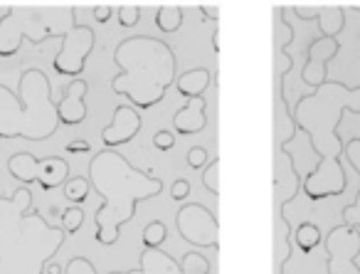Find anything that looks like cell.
I'll return each mask as SVG.
<instances>
[{
  "label": "cell",
  "mask_w": 360,
  "mask_h": 274,
  "mask_svg": "<svg viewBox=\"0 0 360 274\" xmlns=\"http://www.w3.org/2000/svg\"><path fill=\"white\" fill-rule=\"evenodd\" d=\"M141 239H143V249H160L165 239H168V228H165L163 220H153V223H148L143 228Z\"/></svg>",
  "instance_id": "cell-20"
},
{
  "label": "cell",
  "mask_w": 360,
  "mask_h": 274,
  "mask_svg": "<svg viewBox=\"0 0 360 274\" xmlns=\"http://www.w3.org/2000/svg\"><path fill=\"white\" fill-rule=\"evenodd\" d=\"M8 173L20 183H37L45 193L57 190L70 180V163L62 156L37 158L30 151H18L8 158Z\"/></svg>",
  "instance_id": "cell-7"
},
{
  "label": "cell",
  "mask_w": 360,
  "mask_h": 274,
  "mask_svg": "<svg viewBox=\"0 0 360 274\" xmlns=\"http://www.w3.org/2000/svg\"><path fill=\"white\" fill-rule=\"evenodd\" d=\"M321 8H323V3H294V6H291V11H294V15L299 18V20L311 23V20H316V18H319Z\"/></svg>",
  "instance_id": "cell-26"
},
{
  "label": "cell",
  "mask_w": 360,
  "mask_h": 274,
  "mask_svg": "<svg viewBox=\"0 0 360 274\" xmlns=\"http://www.w3.org/2000/svg\"><path fill=\"white\" fill-rule=\"evenodd\" d=\"M114 65L119 67V75L111 80V92L126 96L139 111L160 104L178 77L173 47L153 35H131L121 40L114 50Z\"/></svg>",
  "instance_id": "cell-4"
},
{
  "label": "cell",
  "mask_w": 360,
  "mask_h": 274,
  "mask_svg": "<svg viewBox=\"0 0 360 274\" xmlns=\"http://www.w3.org/2000/svg\"><path fill=\"white\" fill-rule=\"evenodd\" d=\"M67 154H91V144L84 139H77V141H70V144L65 146Z\"/></svg>",
  "instance_id": "cell-32"
},
{
  "label": "cell",
  "mask_w": 360,
  "mask_h": 274,
  "mask_svg": "<svg viewBox=\"0 0 360 274\" xmlns=\"http://www.w3.org/2000/svg\"><path fill=\"white\" fill-rule=\"evenodd\" d=\"M183 20H186L183 8L175 6V3H165V6H160L158 11H155V27H158L163 35L178 32L180 27H183Z\"/></svg>",
  "instance_id": "cell-19"
},
{
  "label": "cell",
  "mask_w": 360,
  "mask_h": 274,
  "mask_svg": "<svg viewBox=\"0 0 360 274\" xmlns=\"http://www.w3.org/2000/svg\"><path fill=\"white\" fill-rule=\"evenodd\" d=\"M210 82H212V72L205 70V67H195V70H188L175 77V89H178L180 96L193 99V96L205 94Z\"/></svg>",
  "instance_id": "cell-16"
},
{
  "label": "cell",
  "mask_w": 360,
  "mask_h": 274,
  "mask_svg": "<svg viewBox=\"0 0 360 274\" xmlns=\"http://www.w3.org/2000/svg\"><path fill=\"white\" fill-rule=\"evenodd\" d=\"M62 190H65V198L72 200V203H84L86 198H89L91 193V185L86 178H82V175H75V178H70L65 185H62Z\"/></svg>",
  "instance_id": "cell-21"
},
{
  "label": "cell",
  "mask_w": 360,
  "mask_h": 274,
  "mask_svg": "<svg viewBox=\"0 0 360 274\" xmlns=\"http://www.w3.org/2000/svg\"><path fill=\"white\" fill-rule=\"evenodd\" d=\"M191 190H193L191 188V180H188V178H178L173 185H170V198L180 203V200H186L188 195H191Z\"/></svg>",
  "instance_id": "cell-31"
},
{
  "label": "cell",
  "mask_w": 360,
  "mask_h": 274,
  "mask_svg": "<svg viewBox=\"0 0 360 274\" xmlns=\"http://www.w3.org/2000/svg\"><path fill=\"white\" fill-rule=\"evenodd\" d=\"M139 267L146 274H210V259L200 252H186V257L178 262L163 249H143Z\"/></svg>",
  "instance_id": "cell-11"
},
{
  "label": "cell",
  "mask_w": 360,
  "mask_h": 274,
  "mask_svg": "<svg viewBox=\"0 0 360 274\" xmlns=\"http://www.w3.org/2000/svg\"><path fill=\"white\" fill-rule=\"evenodd\" d=\"M207 126V104L205 96H193L186 101L183 109L175 111L173 116V129L180 136H195Z\"/></svg>",
  "instance_id": "cell-15"
},
{
  "label": "cell",
  "mask_w": 360,
  "mask_h": 274,
  "mask_svg": "<svg viewBox=\"0 0 360 274\" xmlns=\"http://www.w3.org/2000/svg\"><path fill=\"white\" fill-rule=\"evenodd\" d=\"M343 156H345V161L350 163V168L360 175V139H358V136H353V139L345 141Z\"/></svg>",
  "instance_id": "cell-29"
},
{
  "label": "cell",
  "mask_w": 360,
  "mask_h": 274,
  "mask_svg": "<svg viewBox=\"0 0 360 274\" xmlns=\"http://www.w3.org/2000/svg\"><path fill=\"white\" fill-rule=\"evenodd\" d=\"M186 161H188V168L202 170L207 163H210V156H207V149H205V146H193V149L188 151Z\"/></svg>",
  "instance_id": "cell-28"
},
{
  "label": "cell",
  "mask_w": 360,
  "mask_h": 274,
  "mask_svg": "<svg viewBox=\"0 0 360 274\" xmlns=\"http://www.w3.org/2000/svg\"><path fill=\"white\" fill-rule=\"evenodd\" d=\"M47 274H65V267H60V264H55V262H50L47 264V269H45Z\"/></svg>",
  "instance_id": "cell-35"
},
{
  "label": "cell",
  "mask_w": 360,
  "mask_h": 274,
  "mask_svg": "<svg viewBox=\"0 0 360 274\" xmlns=\"http://www.w3.org/2000/svg\"><path fill=\"white\" fill-rule=\"evenodd\" d=\"M200 13H202V20H212V23H217L220 20V6H200Z\"/></svg>",
  "instance_id": "cell-34"
},
{
  "label": "cell",
  "mask_w": 360,
  "mask_h": 274,
  "mask_svg": "<svg viewBox=\"0 0 360 274\" xmlns=\"http://www.w3.org/2000/svg\"><path fill=\"white\" fill-rule=\"evenodd\" d=\"M175 228H178L183 242L193 244V247L220 249V220L202 203L183 205L175 213Z\"/></svg>",
  "instance_id": "cell-8"
},
{
  "label": "cell",
  "mask_w": 360,
  "mask_h": 274,
  "mask_svg": "<svg viewBox=\"0 0 360 274\" xmlns=\"http://www.w3.org/2000/svg\"><path fill=\"white\" fill-rule=\"evenodd\" d=\"M212 47H215V52H220V30L212 32Z\"/></svg>",
  "instance_id": "cell-36"
},
{
  "label": "cell",
  "mask_w": 360,
  "mask_h": 274,
  "mask_svg": "<svg viewBox=\"0 0 360 274\" xmlns=\"http://www.w3.org/2000/svg\"><path fill=\"white\" fill-rule=\"evenodd\" d=\"M153 146L165 154V151H170L175 146V134H173V131H168V129L155 131V134H153Z\"/></svg>",
  "instance_id": "cell-30"
},
{
  "label": "cell",
  "mask_w": 360,
  "mask_h": 274,
  "mask_svg": "<svg viewBox=\"0 0 360 274\" xmlns=\"http://www.w3.org/2000/svg\"><path fill=\"white\" fill-rule=\"evenodd\" d=\"M321 37H335L338 40L340 30L345 27V8L343 6H323L316 18Z\"/></svg>",
  "instance_id": "cell-17"
},
{
  "label": "cell",
  "mask_w": 360,
  "mask_h": 274,
  "mask_svg": "<svg viewBox=\"0 0 360 274\" xmlns=\"http://www.w3.org/2000/svg\"><path fill=\"white\" fill-rule=\"evenodd\" d=\"M291 242H294L304 254H311L321 242H323V232H321V228L316 223L304 220V223H299V228L294 230V235H291Z\"/></svg>",
  "instance_id": "cell-18"
},
{
  "label": "cell",
  "mask_w": 360,
  "mask_h": 274,
  "mask_svg": "<svg viewBox=\"0 0 360 274\" xmlns=\"http://www.w3.org/2000/svg\"><path fill=\"white\" fill-rule=\"evenodd\" d=\"M220 163L222 161L220 158H212L210 163L205 166V173H202V188L207 190L210 195H220Z\"/></svg>",
  "instance_id": "cell-23"
},
{
  "label": "cell",
  "mask_w": 360,
  "mask_h": 274,
  "mask_svg": "<svg viewBox=\"0 0 360 274\" xmlns=\"http://www.w3.org/2000/svg\"><path fill=\"white\" fill-rule=\"evenodd\" d=\"M77 8H8L0 18V57H15L22 42L42 45L77 25Z\"/></svg>",
  "instance_id": "cell-6"
},
{
  "label": "cell",
  "mask_w": 360,
  "mask_h": 274,
  "mask_svg": "<svg viewBox=\"0 0 360 274\" xmlns=\"http://www.w3.org/2000/svg\"><path fill=\"white\" fill-rule=\"evenodd\" d=\"M65 274H99V272H96V267L91 264V259L72 257L65 267ZM106 274H146V272L141 267H136V269H126V272H106Z\"/></svg>",
  "instance_id": "cell-22"
},
{
  "label": "cell",
  "mask_w": 360,
  "mask_h": 274,
  "mask_svg": "<svg viewBox=\"0 0 360 274\" xmlns=\"http://www.w3.org/2000/svg\"><path fill=\"white\" fill-rule=\"evenodd\" d=\"M111 13H114V8L111 6H94L91 8V15H94L96 23H109Z\"/></svg>",
  "instance_id": "cell-33"
},
{
  "label": "cell",
  "mask_w": 360,
  "mask_h": 274,
  "mask_svg": "<svg viewBox=\"0 0 360 274\" xmlns=\"http://www.w3.org/2000/svg\"><path fill=\"white\" fill-rule=\"evenodd\" d=\"M350 11H358L360 13V3H350Z\"/></svg>",
  "instance_id": "cell-37"
},
{
  "label": "cell",
  "mask_w": 360,
  "mask_h": 274,
  "mask_svg": "<svg viewBox=\"0 0 360 274\" xmlns=\"http://www.w3.org/2000/svg\"><path fill=\"white\" fill-rule=\"evenodd\" d=\"M86 180L101 198V205L94 213V237L104 247L119 242L121 228L134 220L139 203L163 193V180L155 178L153 170L136 168L114 149H101L91 156Z\"/></svg>",
  "instance_id": "cell-2"
},
{
  "label": "cell",
  "mask_w": 360,
  "mask_h": 274,
  "mask_svg": "<svg viewBox=\"0 0 360 274\" xmlns=\"http://www.w3.org/2000/svg\"><path fill=\"white\" fill-rule=\"evenodd\" d=\"M60 218H62V230H65L67 235H75V232H79V228L84 225V210H82L79 205H75V208L62 210Z\"/></svg>",
  "instance_id": "cell-24"
},
{
  "label": "cell",
  "mask_w": 360,
  "mask_h": 274,
  "mask_svg": "<svg viewBox=\"0 0 360 274\" xmlns=\"http://www.w3.org/2000/svg\"><path fill=\"white\" fill-rule=\"evenodd\" d=\"M86 92H89V85L82 77L72 80L65 87L62 99L57 101V119H60V124L77 126L86 119V114H89V109H86Z\"/></svg>",
  "instance_id": "cell-14"
},
{
  "label": "cell",
  "mask_w": 360,
  "mask_h": 274,
  "mask_svg": "<svg viewBox=\"0 0 360 274\" xmlns=\"http://www.w3.org/2000/svg\"><path fill=\"white\" fill-rule=\"evenodd\" d=\"M94 45H96L94 30H91L89 25H79V23H77V25L72 27L65 37H62L60 52H57L55 60H52L55 72L62 77H72V80H77V77L84 72L86 60H89Z\"/></svg>",
  "instance_id": "cell-10"
},
{
  "label": "cell",
  "mask_w": 360,
  "mask_h": 274,
  "mask_svg": "<svg viewBox=\"0 0 360 274\" xmlns=\"http://www.w3.org/2000/svg\"><path fill=\"white\" fill-rule=\"evenodd\" d=\"M340 42L335 37H316L306 47V62L301 67V82L311 89H319L328 82V65L338 57Z\"/></svg>",
  "instance_id": "cell-12"
},
{
  "label": "cell",
  "mask_w": 360,
  "mask_h": 274,
  "mask_svg": "<svg viewBox=\"0 0 360 274\" xmlns=\"http://www.w3.org/2000/svg\"><path fill=\"white\" fill-rule=\"evenodd\" d=\"M345 111L360 114V87H348L338 80H328L314 89V94H304L291 111L296 131H304L316 154V166L301 183V193L314 203L340 195L348 188V175L343 170L345 144L338 134Z\"/></svg>",
  "instance_id": "cell-1"
},
{
  "label": "cell",
  "mask_w": 360,
  "mask_h": 274,
  "mask_svg": "<svg viewBox=\"0 0 360 274\" xmlns=\"http://www.w3.org/2000/svg\"><path fill=\"white\" fill-rule=\"evenodd\" d=\"M326 274H360V230L353 225H335L323 237Z\"/></svg>",
  "instance_id": "cell-9"
},
{
  "label": "cell",
  "mask_w": 360,
  "mask_h": 274,
  "mask_svg": "<svg viewBox=\"0 0 360 274\" xmlns=\"http://www.w3.org/2000/svg\"><path fill=\"white\" fill-rule=\"evenodd\" d=\"M143 126V116L139 114V109L134 106H116L114 109V119H111L109 126L101 129V141H104V149H119V146L129 144V141L136 139V134Z\"/></svg>",
  "instance_id": "cell-13"
},
{
  "label": "cell",
  "mask_w": 360,
  "mask_h": 274,
  "mask_svg": "<svg viewBox=\"0 0 360 274\" xmlns=\"http://www.w3.org/2000/svg\"><path fill=\"white\" fill-rule=\"evenodd\" d=\"M67 232L32 210V190L0 195V274H45Z\"/></svg>",
  "instance_id": "cell-3"
},
{
  "label": "cell",
  "mask_w": 360,
  "mask_h": 274,
  "mask_svg": "<svg viewBox=\"0 0 360 274\" xmlns=\"http://www.w3.org/2000/svg\"><path fill=\"white\" fill-rule=\"evenodd\" d=\"M340 218H343V225H353V228L360 230V188H358V193H355L353 203L343 205Z\"/></svg>",
  "instance_id": "cell-25"
},
{
  "label": "cell",
  "mask_w": 360,
  "mask_h": 274,
  "mask_svg": "<svg viewBox=\"0 0 360 274\" xmlns=\"http://www.w3.org/2000/svg\"><path fill=\"white\" fill-rule=\"evenodd\" d=\"M57 101L52 82L42 70H25L18 94L0 85V139L47 141L57 134Z\"/></svg>",
  "instance_id": "cell-5"
},
{
  "label": "cell",
  "mask_w": 360,
  "mask_h": 274,
  "mask_svg": "<svg viewBox=\"0 0 360 274\" xmlns=\"http://www.w3.org/2000/svg\"><path fill=\"white\" fill-rule=\"evenodd\" d=\"M139 20H141V6L126 3V6L119 8V25L121 27H134V25H139Z\"/></svg>",
  "instance_id": "cell-27"
}]
</instances>
